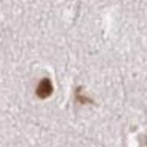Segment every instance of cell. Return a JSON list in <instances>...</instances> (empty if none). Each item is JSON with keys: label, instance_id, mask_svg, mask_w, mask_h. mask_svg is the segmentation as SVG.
<instances>
[{"label": "cell", "instance_id": "cell-1", "mask_svg": "<svg viewBox=\"0 0 147 147\" xmlns=\"http://www.w3.org/2000/svg\"><path fill=\"white\" fill-rule=\"evenodd\" d=\"M53 91V87L49 79H43L39 83L36 88V95L38 98L44 99L52 95Z\"/></svg>", "mask_w": 147, "mask_h": 147}]
</instances>
